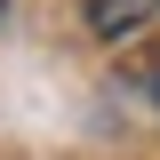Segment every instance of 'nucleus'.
<instances>
[{"label":"nucleus","mask_w":160,"mask_h":160,"mask_svg":"<svg viewBox=\"0 0 160 160\" xmlns=\"http://www.w3.org/2000/svg\"><path fill=\"white\" fill-rule=\"evenodd\" d=\"M152 8H160V0H88V24H96L104 40H128V32L152 24Z\"/></svg>","instance_id":"1"},{"label":"nucleus","mask_w":160,"mask_h":160,"mask_svg":"<svg viewBox=\"0 0 160 160\" xmlns=\"http://www.w3.org/2000/svg\"><path fill=\"white\" fill-rule=\"evenodd\" d=\"M0 8H8V0H0Z\"/></svg>","instance_id":"2"}]
</instances>
